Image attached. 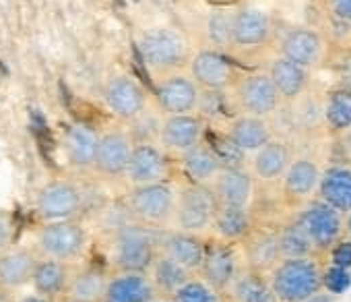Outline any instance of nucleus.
Masks as SVG:
<instances>
[{"label": "nucleus", "mask_w": 351, "mask_h": 302, "mask_svg": "<svg viewBox=\"0 0 351 302\" xmlns=\"http://www.w3.org/2000/svg\"><path fill=\"white\" fill-rule=\"evenodd\" d=\"M161 232L143 224H124L110 234L108 257L114 271L149 273L161 255Z\"/></svg>", "instance_id": "nucleus-1"}, {"label": "nucleus", "mask_w": 351, "mask_h": 302, "mask_svg": "<svg viewBox=\"0 0 351 302\" xmlns=\"http://www.w3.org/2000/svg\"><path fill=\"white\" fill-rule=\"evenodd\" d=\"M34 248L40 253V257L75 267L87 255L89 232L81 220L38 224L34 232Z\"/></svg>", "instance_id": "nucleus-2"}, {"label": "nucleus", "mask_w": 351, "mask_h": 302, "mask_svg": "<svg viewBox=\"0 0 351 302\" xmlns=\"http://www.w3.org/2000/svg\"><path fill=\"white\" fill-rule=\"evenodd\" d=\"M176 199L178 193L169 183L132 187L124 197V209L136 224L161 230L167 224H173Z\"/></svg>", "instance_id": "nucleus-3"}, {"label": "nucleus", "mask_w": 351, "mask_h": 302, "mask_svg": "<svg viewBox=\"0 0 351 302\" xmlns=\"http://www.w3.org/2000/svg\"><path fill=\"white\" fill-rule=\"evenodd\" d=\"M322 273L318 263L310 259H283L271 275V288L277 302H306L318 294Z\"/></svg>", "instance_id": "nucleus-4"}, {"label": "nucleus", "mask_w": 351, "mask_h": 302, "mask_svg": "<svg viewBox=\"0 0 351 302\" xmlns=\"http://www.w3.org/2000/svg\"><path fill=\"white\" fill-rule=\"evenodd\" d=\"M217 209L219 203L211 185H186L178 191V199H176L173 226L180 232L199 236L213 230Z\"/></svg>", "instance_id": "nucleus-5"}, {"label": "nucleus", "mask_w": 351, "mask_h": 302, "mask_svg": "<svg viewBox=\"0 0 351 302\" xmlns=\"http://www.w3.org/2000/svg\"><path fill=\"white\" fill-rule=\"evenodd\" d=\"M85 209V197L75 183L56 178L46 183L34 203V213L40 224L46 222H64L79 220Z\"/></svg>", "instance_id": "nucleus-6"}, {"label": "nucleus", "mask_w": 351, "mask_h": 302, "mask_svg": "<svg viewBox=\"0 0 351 302\" xmlns=\"http://www.w3.org/2000/svg\"><path fill=\"white\" fill-rule=\"evenodd\" d=\"M138 54L145 65L157 73H169L180 69L189 58L184 38L167 27L149 30L138 40Z\"/></svg>", "instance_id": "nucleus-7"}, {"label": "nucleus", "mask_w": 351, "mask_h": 302, "mask_svg": "<svg viewBox=\"0 0 351 302\" xmlns=\"http://www.w3.org/2000/svg\"><path fill=\"white\" fill-rule=\"evenodd\" d=\"M236 97L244 114L258 118L273 114L281 104V95L267 73L244 75L236 83Z\"/></svg>", "instance_id": "nucleus-8"}, {"label": "nucleus", "mask_w": 351, "mask_h": 302, "mask_svg": "<svg viewBox=\"0 0 351 302\" xmlns=\"http://www.w3.org/2000/svg\"><path fill=\"white\" fill-rule=\"evenodd\" d=\"M40 253L34 244H13L0 253V292H17L32 286Z\"/></svg>", "instance_id": "nucleus-9"}, {"label": "nucleus", "mask_w": 351, "mask_h": 302, "mask_svg": "<svg viewBox=\"0 0 351 302\" xmlns=\"http://www.w3.org/2000/svg\"><path fill=\"white\" fill-rule=\"evenodd\" d=\"M169 160L165 151L153 143H136L126 168V178L132 187L167 183Z\"/></svg>", "instance_id": "nucleus-10"}, {"label": "nucleus", "mask_w": 351, "mask_h": 302, "mask_svg": "<svg viewBox=\"0 0 351 302\" xmlns=\"http://www.w3.org/2000/svg\"><path fill=\"white\" fill-rule=\"evenodd\" d=\"M157 104L167 114H193L199 108V85L193 77L184 75H167L155 87Z\"/></svg>", "instance_id": "nucleus-11"}, {"label": "nucleus", "mask_w": 351, "mask_h": 302, "mask_svg": "<svg viewBox=\"0 0 351 302\" xmlns=\"http://www.w3.org/2000/svg\"><path fill=\"white\" fill-rule=\"evenodd\" d=\"M205 122L195 114H173L165 116L159 122V141L163 149L176 151V154H186L189 149L203 143Z\"/></svg>", "instance_id": "nucleus-12"}, {"label": "nucleus", "mask_w": 351, "mask_h": 302, "mask_svg": "<svg viewBox=\"0 0 351 302\" xmlns=\"http://www.w3.org/2000/svg\"><path fill=\"white\" fill-rule=\"evenodd\" d=\"M191 75L201 89L223 91L236 83L234 65L217 50H201L191 60Z\"/></svg>", "instance_id": "nucleus-13"}, {"label": "nucleus", "mask_w": 351, "mask_h": 302, "mask_svg": "<svg viewBox=\"0 0 351 302\" xmlns=\"http://www.w3.org/2000/svg\"><path fill=\"white\" fill-rule=\"evenodd\" d=\"M132 139L124 130H108L99 137V147L95 156V170L106 178L126 176V168L132 156Z\"/></svg>", "instance_id": "nucleus-14"}, {"label": "nucleus", "mask_w": 351, "mask_h": 302, "mask_svg": "<svg viewBox=\"0 0 351 302\" xmlns=\"http://www.w3.org/2000/svg\"><path fill=\"white\" fill-rule=\"evenodd\" d=\"M298 224L302 226V230L308 234V238L316 248H330L343 232L341 211L332 209L326 203L312 205L308 211L300 216Z\"/></svg>", "instance_id": "nucleus-15"}, {"label": "nucleus", "mask_w": 351, "mask_h": 302, "mask_svg": "<svg viewBox=\"0 0 351 302\" xmlns=\"http://www.w3.org/2000/svg\"><path fill=\"white\" fill-rule=\"evenodd\" d=\"M279 50H281L283 58H287L304 69H310L322 60L324 42H322L320 34H316L314 30L291 27L283 34V38L279 42Z\"/></svg>", "instance_id": "nucleus-16"}, {"label": "nucleus", "mask_w": 351, "mask_h": 302, "mask_svg": "<svg viewBox=\"0 0 351 302\" xmlns=\"http://www.w3.org/2000/svg\"><path fill=\"white\" fill-rule=\"evenodd\" d=\"M106 104L118 118L136 120L145 110L147 95L132 77L118 75L106 85Z\"/></svg>", "instance_id": "nucleus-17"}, {"label": "nucleus", "mask_w": 351, "mask_h": 302, "mask_svg": "<svg viewBox=\"0 0 351 302\" xmlns=\"http://www.w3.org/2000/svg\"><path fill=\"white\" fill-rule=\"evenodd\" d=\"M219 207H236V209H248L254 195L252 176L238 168L221 170L219 176L211 185Z\"/></svg>", "instance_id": "nucleus-18"}, {"label": "nucleus", "mask_w": 351, "mask_h": 302, "mask_svg": "<svg viewBox=\"0 0 351 302\" xmlns=\"http://www.w3.org/2000/svg\"><path fill=\"white\" fill-rule=\"evenodd\" d=\"M207 246L203 240L195 234L186 232H165L161 236V255L171 259L173 263H178L186 271H201V265L205 261Z\"/></svg>", "instance_id": "nucleus-19"}, {"label": "nucleus", "mask_w": 351, "mask_h": 302, "mask_svg": "<svg viewBox=\"0 0 351 302\" xmlns=\"http://www.w3.org/2000/svg\"><path fill=\"white\" fill-rule=\"evenodd\" d=\"M110 273L99 265H75L64 300L71 302H101Z\"/></svg>", "instance_id": "nucleus-20"}, {"label": "nucleus", "mask_w": 351, "mask_h": 302, "mask_svg": "<svg viewBox=\"0 0 351 302\" xmlns=\"http://www.w3.org/2000/svg\"><path fill=\"white\" fill-rule=\"evenodd\" d=\"M71 273H73V265H64L60 261L40 257L38 267H36L34 277H32L34 294L44 296V298H48L52 302L64 300Z\"/></svg>", "instance_id": "nucleus-21"}, {"label": "nucleus", "mask_w": 351, "mask_h": 302, "mask_svg": "<svg viewBox=\"0 0 351 302\" xmlns=\"http://www.w3.org/2000/svg\"><path fill=\"white\" fill-rule=\"evenodd\" d=\"M273 34V21L258 9H240L234 13V46L256 48L269 42Z\"/></svg>", "instance_id": "nucleus-22"}, {"label": "nucleus", "mask_w": 351, "mask_h": 302, "mask_svg": "<svg viewBox=\"0 0 351 302\" xmlns=\"http://www.w3.org/2000/svg\"><path fill=\"white\" fill-rule=\"evenodd\" d=\"M201 273H203V279L211 288H215L217 292L230 290V286L238 277L236 257H234L230 244H226V242H213L211 246H207L205 261L201 265Z\"/></svg>", "instance_id": "nucleus-23"}, {"label": "nucleus", "mask_w": 351, "mask_h": 302, "mask_svg": "<svg viewBox=\"0 0 351 302\" xmlns=\"http://www.w3.org/2000/svg\"><path fill=\"white\" fill-rule=\"evenodd\" d=\"M155 296L153 283L147 273H110L101 302H151Z\"/></svg>", "instance_id": "nucleus-24"}, {"label": "nucleus", "mask_w": 351, "mask_h": 302, "mask_svg": "<svg viewBox=\"0 0 351 302\" xmlns=\"http://www.w3.org/2000/svg\"><path fill=\"white\" fill-rule=\"evenodd\" d=\"M291 147L283 141H269L265 147L254 151L252 174L261 181L283 178L291 166Z\"/></svg>", "instance_id": "nucleus-25"}, {"label": "nucleus", "mask_w": 351, "mask_h": 302, "mask_svg": "<svg viewBox=\"0 0 351 302\" xmlns=\"http://www.w3.org/2000/svg\"><path fill=\"white\" fill-rule=\"evenodd\" d=\"M320 170L318 164L308 160V158H300L293 160L289 170L283 176V193L285 197L293 199V201H304L310 199L316 189L320 187Z\"/></svg>", "instance_id": "nucleus-26"}, {"label": "nucleus", "mask_w": 351, "mask_h": 302, "mask_svg": "<svg viewBox=\"0 0 351 302\" xmlns=\"http://www.w3.org/2000/svg\"><path fill=\"white\" fill-rule=\"evenodd\" d=\"M97 147H99V135L87 124H73L64 135L66 158L77 168L95 166Z\"/></svg>", "instance_id": "nucleus-27"}, {"label": "nucleus", "mask_w": 351, "mask_h": 302, "mask_svg": "<svg viewBox=\"0 0 351 302\" xmlns=\"http://www.w3.org/2000/svg\"><path fill=\"white\" fill-rule=\"evenodd\" d=\"M318 193L322 203L341 213H351V170L345 166H330L320 178Z\"/></svg>", "instance_id": "nucleus-28"}, {"label": "nucleus", "mask_w": 351, "mask_h": 302, "mask_svg": "<svg viewBox=\"0 0 351 302\" xmlns=\"http://www.w3.org/2000/svg\"><path fill=\"white\" fill-rule=\"evenodd\" d=\"M246 257L252 271H271L283 259L279 251V234L273 232H250L246 238Z\"/></svg>", "instance_id": "nucleus-29"}, {"label": "nucleus", "mask_w": 351, "mask_h": 302, "mask_svg": "<svg viewBox=\"0 0 351 302\" xmlns=\"http://www.w3.org/2000/svg\"><path fill=\"white\" fill-rule=\"evenodd\" d=\"M226 135L232 139V143H234L236 147H240V149L244 151V154H248V151H258V149L265 147L269 141H273V139H271V128H269V124H267L263 118H258V116H248V114L236 118V120L230 124V128H228Z\"/></svg>", "instance_id": "nucleus-30"}, {"label": "nucleus", "mask_w": 351, "mask_h": 302, "mask_svg": "<svg viewBox=\"0 0 351 302\" xmlns=\"http://www.w3.org/2000/svg\"><path fill=\"white\" fill-rule=\"evenodd\" d=\"M182 168L189 174V178L197 185H213V181L223 170L221 162L207 143H199L197 147L182 154Z\"/></svg>", "instance_id": "nucleus-31"}, {"label": "nucleus", "mask_w": 351, "mask_h": 302, "mask_svg": "<svg viewBox=\"0 0 351 302\" xmlns=\"http://www.w3.org/2000/svg\"><path fill=\"white\" fill-rule=\"evenodd\" d=\"M269 77L273 79L281 100H295L300 97L306 87H308V69L287 60V58H277L271 69H269Z\"/></svg>", "instance_id": "nucleus-32"}, {"label": "nucleus", "mask_w": 351, "mask_h": 302, "mask_svg": "<svg viewBox=\"0 0 351 302\" xmlns=\"http://www.w3.org/2000/svg\"><path fill=\"white\" fill-rule=\"evenodd\" d=\"M149 279L153 283V290L161 296H169L173 298L176 292H178L184 283H189L191 271H186L184 267H180L178 263H173L171 259H167L165 255H159L155 259V263L149 269Z\"/></svg>", "instance_id": "nucleus-33"}, {"label": "nucleus", "mask_w": 351, "mask_h": 302, "mask_svg": "<svg viewBox=\"0 0 351 302\" xmlns=\"http://www.w3.org/2000/svg\"><path fill=\"white\" fill-rule=\"evenodd\" d=\"M234 302H277L271 281L263 277L258 271H246L238 273L234 283L230 286Z\"/></svg>", "instance_id": "nucleus-34"}, {"label": "nucleus", "mask_w": 351, "mask_h": 302, "mask_svg": "<svg viewBox=\"0 0 351 302\" xmlns=\"http://www.w3.org/2000/svg\"><path fill=\"white\" fill-rule=\"evenodd\" d=\"M213 230L226 242L244 240L252 232L250 211L248 209H236V207H219L217 216H215Z\"/></svg>", "instance_id": "nucleus-35"}, {"label": "nucleus", "mask_w": 351, "mask_h": 302, "mask_svg": "<svg viewBox=\"0 0 351 302\" xmlns=\"http://www.w3.org/2000/svg\"><path fill=\"white\" fill-rule=\"evenodd\" d=\"M324 120L332 132L351 128V85L335 87L324 102Z\"/></svg>", "instance_id": "nucleus-36"}, {"label": "nucleus", "mask_w": 351, "mask_h": 302, "mask_svg": "<svg viewBox=\"0 0 351 302\" xmlns=\"http://www.w3.org/2000/svg\"><path fill=\"white\" fill-rule=\"evenodd\" d=\"M279 251H281V259H310L316 246L312 244L308 234L302 230V226L293 222L281 230Z\"/></svg>", "instance_id": "nucleus-37"}, {"label": "nucleus", "mask_w": 351, "mask_h": 302, "mask_svg": "<svg viewBox=\"0 0 351 302\" xmlns=\"http://www.w3.org/2000/svg\"><path fill=\"white\" fill-rule=\"evenodd\" d=\"M211 149H213V154L217 156V160L221 162L223 170L228 168H238L242 170L244 166V151L240 147H236L232 143V139L228 135H217L215 139H211V143H207Z\"/></svg>", "instance_id": "nucleus-38"}, {"label": "nucleus", "mask_w": 351, "mask_h": 302, "mask_svg": "<svg viewBox=\"0 0 351 302\" xmlns=\"http://www.w3.org/2000/svg\"><path fill=\"white\" fill-rule=\"evenodd\" d=\"M171 302H221V298L219 292L211 288L205 279H191L176 292Z\"/></svg>", "instance_id": "nucleus-39"}, {"label": "nucleus", "mask_w": 351, "mask_h": 302, "mask_svg": "<svg viewBox=\"0 0 351 302\" xmlns=\"http://www.w3.org/2000/svg\"><path fill=\"white\" fill-rule=\"evenodd\" d=\"M207 34L215 46L234 44V13H213L207 23Z\"/></svg>", "instance_id": "nucleus-40"}, {"label": "nucleus", "mask_w": 351, "mask_h": 302, "mask_svg": "<svg viewBox=\"0 0 351 302\" xmlns=\"http://www.w3.org/2000/svg\"><path fill=\"white\" fill-rule=\"evenodd\" d=\"M17 244V218L11 209L0 207V253Z\"/></svg>", "instance_id": "nucleus-41"}, {"label": "nucleus", "mask_w": 351, "mask_h": 302, "mask_svg": "<svg viewBox=\"0 0 351 302\" xmlns=\"http://www.w3.org/2000/svg\"><path fill=\"white\" fill-rule=\"evenodd\" d=\"M322 286L332 294H343L351 286V275L343 267H328V271L322 275Z\"/></svg>", "instance_id": "nucleus-42"}, {"label": "nucleus", "mask_w": 351, "mask_h": 302, "mask_svg": "<svg viewBox=\"0 0 351 302\" xmlns=\"http://www.w3.org/2000/svg\"><path fill=\"white\" fill-rule=\"evenodd\" d=\"M330 259H332V265L335 267H351V240H345V242H339L332 251H330Z\"/></svg>", "instance_id": "nucleus-43"}, {"label": "nucleus", "mask_w": 351, "mask_h": 302, "mask_svg": "<svg viewBox=\"0 0 351 302\" xmlns=\"http://www.w3.org/2000/svg\"><path fill=\"white\" fill-rule=\"evenodd\" d=\"M328 9L339 21L351 23V0H328Z\"/></svg>", "instance_id": "nucleus-44"}, {"label": "nucleus", "mask_w": 351, "mask_h": 302, "mask_svg": "<svg viewBox=\"0 0 351 302\" xmlns=\"http://www.w3.org/2000/svg\"><path fill=\"white\" fill-rule=\"evenodd\" d=\"M17 302H52V300H48V298H44V296H38V294H29V296H23V298L17 300Z\"/></svg>", "instance_id": "nucleus-45"}, {"label": "nucleus", "mask_w": 351, "mask_h": 302, "mask_svg": "<svg viewBox=\"0 0 351 302\" xmlns=\"http://www.w3.org/2000/svg\"><path fill=\"white\" fill-rule=\"evenodd\" d=\"M306 302H330V298L328 296H324V294H316V296H312L310 300H306Z\"/></svg>", "instance_id": "nucleus-46"}, {"label": "nucleus", "mask_w": 351, "mask_h": 302, "mask_svg": "<svg viewBox=\"0 0 351 302\" xmlns=\"http://www.w3.org/2000/svg\"><path fill=\"white\" fill-rule=\"evenodd\" d=\"M347 232H349V238H351V213H349V220H347Z\"/></svg>", "instance_id": "nucleus-47"}, {"label": "nucleus", "mask_w": 351, "mask_h": 302, "mask_svg": "<svg viewBox=\"0 0 351 302\" xmlns=\"http://www.w3.org/2000/svg\"><path fill=\"white\" fill-rule=\"evenodd\" d=\"M60 302H71V300H60Z\"/></svg>", "instance_id": "nucleus-48"}, {"label": "nucleus", "mask_w": 351, "mask_h": 302, "mask_svg": "<svg viewBox=\"0 0 351 302\" xmlns=\"http://www.w3.org/2000/svg\"><path fill=\"white\" fill-rule=\"evenodd\" d=\"M349 143H351V135H349Z\"/></svg>", "instance_id": "nucleus-49"}]
</instances>
